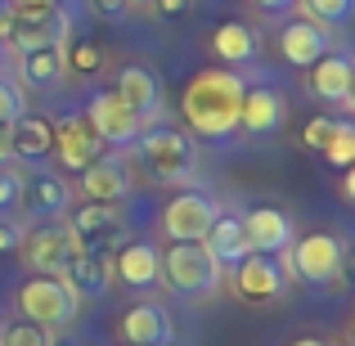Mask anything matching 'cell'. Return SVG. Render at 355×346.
<instances>
[{"instance_id":"6da1fadb","label":"cell","mask_w":355,"mask_h":346,"mask_svg":"<svg viewBox=\"0 0 355 346\" xmlns=\"http://www.w3.org/2000/svg\"><path fill=\"white\" fill-rule=\"evenodd\" d=\"M243 90H248V81L234 68H202L180 95L184 126L202 139H230L239 130Z\"/></svg>"},{"instance_id":"7a4b0ae2","label":"cell","mask_w":355,"mask_h":346,"mask_svg":"<svg viewBox=\"0 0 355 346\" xmlns=\"http://www.w3.org/2000/svg\"><path fill=\"white\" fill-rule=\"evenodd\" d=\"M72 36V9L50 0V5H14V27L5 36V54H32V50H59Z\"/></svg>"},{"instance_id":"3957f363","label":"cell","mask_w":355,"mask_h":346,"mask_svg":"<svg viewBox=\"0 0 355 346\" xmlns=\"http://www.w3.org/2000/svg\"><path fill=\"white\" fill-rule=\"evenodd\" d=\"M18 311H23L27 324H41L50 329H68L81 311V297L72 293V284L63 275H32L23 288H18Z\"/></svg>"},{"instance_id":"277c9868","label":"cell","mask_w":355,"mask_h":346,"mask_svg":"<svg viewBox=\"0 0 355 346\" xmlns=\"http://www.w3.org/2000/svg\"><path fill=\"white\" fill-rule=\"evenodd\" d=\"M157 279H166V288L180 297H198L207 288L220 284V261L211 257L202 243H171L162 252V270Z\"/></svg>"},{"instance_id":"5b68a950","label":"cell","mask_w":355,"mask_h":346,"mask_svg":"<svg viewBox=\"0 0 355 346\" xmlns=\"http://www.w3.org/2000/svg\"><path fill=\"white\" fill-rule=\"evenodd\" d=\"M90 121V130H95L99 139H104L108 148H121V144H135L139 135H144V117L135 113V108L126 104V99L117 95V90H95L86 104V113H81Z\"/></svg>"},{"instance_id":"8992f818","label":"cell","mask_w":355,"mask_h":346,"mask_svg":"<svg viewBox=\"0 0 355 346\" xmlns=\"http://www.w3.org/2000/svg\"><path fill=\"white\" fill-rule=\"evenodd\" d=\"M135 144L153 180H189L193 175V144L184 130H148Z\"/></svg>"},{"instance_id":"52a82bcc","label":"cell","mask_w":355,"mask_h":346,"mask_svg":"<svg viewBox=\"0 0 355 346\" xmlns=\"http://www.w3.org/2000/svg\"><path fill=\"white\" fill-rule=\"evenodd\" d=\"M342 261H347V248L333 234H306V239L288 243V266L306 279V284H333L342 275Z\"/></svg>"},{"instance_id":"ba28073f","label":"cell","mask_w":355,"mask_h":346,"mask_svg":"<svg viewBox=\"0 0 355 346\" xmlns=\"http://www.w3.org/2000/svg\"><path fill=\"white\" fill-rule=\"evenodd\" d=\"M81 248H86V243H81L68 225H59V220L23 234V243H18V252L27 257V266H32L36 275H63V266H68Z\"/></svg>"},{"instance_id":"9c48e42d","label":"cell","mask_w":355,"mask_h":346,"mask_svg":"<svg viewBox=\"0 0 355 346\" xmlns=\"http://www.w3.org/2000/svg\"><path fill=\"white\" fill-rule=\"evenodd\" d=\"M216 216H220V207L207 193H175L162 207V234L171 243H202V234L211 230Z\"/></svg>"},{"instance_id":"30bf717a","label":"cell","mask_w":355,"mask_h":346,"mask_svg":"<svg viewBox=\"0 0 355 346\" xmlns=\"http://www.w3.org/2000/svg\"><path fill=\"white\" fill-rule=\"evenodd\" d=\"M50 153H59V162L68 166V171L81 175L90 162H99V157L108 153V144L90 130V121L81 113H68V117L54 121V148H50Z\"/></svg>"},{"instance_id":"8fae6325","label":"cell","mask_w":355,"mask_h":346,"mask_svg":"<svg viewBox=\"0 0 355 346\" xmlns=\"http://www.w3.org/2000/svg\"><path fill=\"white\" fill-rule=\"evenodd\" d=\"M63 279L72 284L77 297H104L113 288V252H108V243H86L63 266Z\"/></svg>"},{"instance_id":"7c38bea8","label":"cell","mask_w":355,"mask_h":346,"mask_svg":"<svg viewBox=\"0 0 355 346\" xmlns=\"http://www.w3.org/2000/svg\"><path fill=\"white\" fill-rule=\"evenodd\" d=\"M234 288L243 302H275V297H284V270L275 266V257L248 252L234 266Z\"/></svg>"},{"instance_id":"4fadbf2b","label":"cell","mask_w":355,"mask_h":346,"mask_svg":"<svg viewBox=\"0 0 355 346\" xmlns=\"http://www.w3.org/2000/svg\"><path fill=\"white\" fill-rule=\"evenodd\" d=\"M121 342L126 346H166L175 338V324H171V315L162 311L157 302H139V306H130L126 315H121Z\"/></svg>"},{"instance_id":"5bb4252c","label":"cell","mask_w":355,"mask_h":346,"mask_svg":"<svg viewBox=\"0 0 355 346\" xmlns=\"http://www.w3.org/2000/svg\"><path fill=\"white\" fill-rule=\"evenodd\" d=\"M157 270H162V252L153 243H121L113 252V279H121L126 288H153Z\"/></svg>"},{"instance_id":"9a60e30c","label":"cell","mask_w":355,"mask_h":346,"mask_svg":"<svg viewBox=\"0 0 355 346\" xmlns=\"http://www.w3.org/2000/svg\"><path fill=\"white\" fill-rule=\"evenodd\" d=\"M72 202L68 193V180L54 171H36V175H23V198H18V207H27L32 216H63Z\"/></svg>"},{"instance_id":"2e32d148","label":"cell","mask_w":355,"mask_h":346,"mask_svg":"<svg viewBox=\"0 0 355 346\" xmlns=\"http://www.w3.org/2000/svg\"><path fill=\"white\" fill-rule=\"evenodd\" d=\"M243 234H248L252 252L275 257V252H284L288 243H293V220H288L279 207H257V211H248V220H243Z\"/></svg>"},{"instance_id":"e0dca14e","label":"cell","mask_w":355,"mask_h":346,"mask_svg":"<svg viewBox=\"0 0 355 346\" xmlns=\"http://www.w3.org/2000/svg\"><path fill=\"white\" fill-rule=\"evenodd\" d=\"M81 193H86L90 202H121L130 193V171L113 153H104L99 162H90L86 171H81Z\"/></svg>"},{"instance_id":"ac0fdd59","label":"cell","mask_w":355,"mask_h":346,"mask_svg":"<svg viewBox=\"0 0 355 346\" xmlns=\"http://www.w3.org/2000/svg\"><path fill=\"white\" fill-rule=\"evenodd\" d=\"M288 117V104L279 90L270 86H257V90H243V113H239V126H248L252 135H275Z\"/></svg>"},{"instance_id":"d6986e66","label":"cell","mask_w":355,"mask_h":346,"mask_svg":"<svg viewBox=\"0 0 355 346\" xmlns=\"http://www.w3.org/2000/svg\"><path fill=\"white\" fill-rule=\"evenodd\" d=\"M68 230L77 234L81 243H108V239H117V234L126 230V216H121L117 202H86V207L72 211Z\"/></svg>"},{"instance_id":"ffe728a7","label":"cell","mask_w":355,"mask_h":346,"mask_svg":"<svg viewBox=\"0 0 355 346\" xmlns=\"http://www.w3.org/2000/svg\"><path fill=\"white\" fill-rule=\"evenodd\" d=\"M9 153L23 157V162H36L54 148V121L50 117H36V113H23L9 121Z\"/></svg>"},{"instance_id":"44dd1931","label":"cell","mask_w":355,"mask_h":346,"mask_svg":"<svg viewBox=\"0 0 355 346\" xmlns=\"http://www.w3.org/2000/svg\"><path fill=\"white\" fill-rule=\"evenodd\" d=\"M351 86H355L351 59H342V54H324V59L311 63V90H315L320 99L351 108Z\"/></svg>"},{"instance_id":"7402d4cb","label":"cell","mask_w":355,"mask_h":346,"mask_svg":"<svg viewBox=\"0 0 355 346\" xmlns=\"http://www.w3.org/2000/svg\"><path fill=\"white\" fill-rule=\"evenodd\" d=\"M117 95L126 99L130 108H135L139 117H153L157 104H162V86H157L153 68H144V63H126V68L117 72Z\"/></svg>"},{"instance_id":"603a6c76","label":"cell","mask_w":355,"mask_h":346,"mask_svg":"<svg viewBox=\"0 0 355 346\" xmlns=\"http://www.w3.org/2000/svg\"><path fill=\"white\" fill-rule=\"evenodd\" d=\"M279 54H284L293 68H311L315 59L329 54V36H324L315 23H288L284 36H279Z\"/></svg>"},{"instance_id":"cb8c5ba5","label":"cell","mask_w":355,"mask_h":346,"mask_svg":"<svg viewBox=\"0 0 355 346\" xmlns=\"http://www.w3.org/2000/svg\"><path fill=\"white\" fill-rule=\"evenodd\" d=\"M202 248H207L220 266H239V261L252 252L248 248V234H243V216H216V220H211V230L202 234Z\"/></svg>"},{"instance_id":"d4e9b609","label":"cell","mask_w":355,"mask_h":346,"mask_svg":"<svg viewBox=\"0 0 355 346\" xmlns=\"http://www.w3.org/2000/svg\"><path fill=\"white\" fill-rule=\"evenodd\" d=\"M63 72H68V63H63V45H59V50L18 54V81L32 86V90H59Z\"/></svg>"},{"instance_id":"484cf974","label":"cell","mask_w":355,"mask_h":346,"mask_svg":"<svg viewBox=\"0 0 355 346\" xmlns=\"http://www.w3.org/2000/svg\"><path fill=\"white\" fill-rule=\"evenodd\" d=\"M211 50L225 63H252L257 59V32L248 23H220L211 32Z\"/></svg>"},{"instance_id":"4316f807","label":"cell","mask_w":355,"mask_h":346,"mask_svg":"<svg viewBox=\"0 0 355 346\" xmlns=\"http://www.w3.org/2000/svg\"><path fill=\"white\" fill-rule=\"evenodd\" d=\"M63 63H68L72 72H81V77H90V72H99V68H104V50H99V41L81 36V41L63 45Z\"/></svg>"},{"instance_id":"83f0119b","label":"cell","mask_w":355,"mask_h":346,"mask_svg":"<svg viewBox=\"0 0 355 346\" xmlns=\"http://www.w3.org/2000/svg\"><path fill=\"white\" fill-rule=\"evenodd\" d=\"M324 157H329L333 166H351V162H355V121L338 117V126H333L329 144H324Z\"/></svg>"},{"instance_id":"f1b7e54d","label":"cell","mask_w":355,"mask_h":346,"mask_svg":"<svg viewBox=\"0 0 355 346\" xmlns=\"http://www.w3.org/2000/svg\"><path fill=\"white\" fill-rule=\"evenodd\" d=\"M0 346H50V333L41 329V324H9V329H0Z\"/></svg>"},{"instance_id":"f546056e","label":"cell","mask_w":355,"mask_h":346,"mask_svg":"<svg viewBox=\"0 0 355 346\" xmlns=\"http://www.w3.org/2000/svg\"><path fill=\"white\" fill-rule=\"evenodd\" d=\"M27 104H23V86L9 77H0V126H9L14 117H23Z\"/></svg>"},{"instance_id":"4dcf8cb0","label":"cell","mask_w":355,"mask_h":346,"mask_svg":"<svg viewBox=\"0 0 355 346\" xmlns=\"http://www.w3.org/2000/svg\"><path fill=\"white\" fill-rule=\"evenodd\" d=\"M306 9H311V18H320V23H347L355 0H306Z\"/></svg>"},{"instance_id":"1f68e13d","label":"cell","mask_w":355,"mask_h":346,"mask_svg":"<svg viewBox=\"0 0 355 346\" xmlns=\"http://www.w3.org/2000/svg\"><path fill=\"white\" fill-rule=\"evenodd\" d=\"M18 198H23V175L14 166H0V216H9L18 207Z\"/></svg>"},{"instance_id":"d6a6232c","label":"cell","mask_w":355,"mask_h":346,"mask_svg":"<svg viewBox=\"0 0 355 346\" xmlns=\"http://www.w3.org/2000/svg\"><path fill=\"white\" fill-rule=\"evenodd\" d=\"M333 126H338V117H311V121H306V130H302V144H306V148H320V153H324Z\"/></svg>"},{"instance_id":"836d02e7","label":"cell","mask_w":355,"mask_h":346,"mask_svg":"<svg viewBox=\"0 0 355 346\" xmlns=\"http://www.w3.org/2000/svg\"><path fill=\"white\" fill-rule=\"evenodd\" d=\"M148 5H153L157 18H175V14H189L193 0H148Z\"/></svg>"},{"instance_id":"e575fe53","label":"cell","mask_w":355,"mask_h":346,"mask_svg":"<svg viewBox=\"0 0 355 346\" xmlns=\"http://www.w3.org/2000/svg\"><path fill=\"white\" fill-rule=\"evenodd\" d=\"M18 243H23V230L14 220H0V252H18Z\"/></svg>"},{"instance_id":"d590c367","label":"cell","mask_w":355,"mask_h":346,"mask_svg":"<svg viewBox=\"0 0 355 346\" xmlns=\"http://www.w3.org/2000/svg\"><path fill=\"white\" fill-rule=\"evenodd\" d=\"M9 27H14V0H0V45H5Z\"/></svg>"},{"instance_id":"8d00e7d4","label":"cell","mask_w":355,"mask_h":346,"mask_svg":"<svg viewBox=\"0 0 355 346\" xmlns=\"http://www.w3.org/2000/svg\"><path fill=\"white\" fill-rule=\"evenodd\" d=\"M261 9H266V14H284V9H293L297 0H257Z\"/></svg>"},{"instance_id":"74e56055","label":"cell","mask_w":355,"mask_h":346,"mask_svg":"<svg viewBox=\"0 0 355 346\" xmlns=\"http://www.w3.org/2000/svg\"><path fill=\"white\" fill-rule=\"evenodd\" d=\"M104 14H130V0H99Z\"/></svg>"},{"instance_id":"f35d334b","label":"cell","mask_w":355,"mask_h":346,"mask_svg":"<svg viewBox=\"0 0 355 346\" xmlns=\"http://www.w3.org/2000/svg\"><path fill=\"white\" fill-rule=\"evenodd\" d=\"M9 157H14V153H9V130H5V126H0V166H5V162H9Z\"/></svg>"},{"instance_id":"ab89813d","label":"cell","mask_w":355,"mask_h":346,"mask_svg":"<svg viewBox=\"0 0 355 346\" xmlns=\"http://www.w3.org/2000/svg\"><path fill=\"white\" fill-rule=\"evenodd\" d=\"M342 198H355V171L342 175Z\"/></svg>"},{"instance_id":"60d3db41","label":"cell","mask_w":355,"mask_h":346,"mask_svg":"<svg viewBox=\"0 0 355 346\" xmlns=\"http://www.w3.org/2000/svg\"><path fill=\"white\" fill-rule=\"evenodd\" d=\"M293 346H329V342H324V338H297Z\"/></svg>"},{"instance_id":"b9f144b4","label":"cell","mask_w":355,"mask_h":346,"mask_svg":"<svg viewBox=\"0 0 355 346\" xmlns=\"http://www.w3.org/2000/svg\"><path fill=\"white\" fill-rule=\"evenodd\" d=\"M18 9H27V5H50V0H14Z\"/></svg>"},{"instance_id":"7bdbcfd3","label":"cell","mask_w":355,"mask_h":346,"mask_svg":"<svg viewBox=\"0 0 355 346\" xmlns=\"http://www.w3.org/2000/svg\"><path fill=\"white\" fill-rule=\"evenodd\" d=\"M50 346H81V342H50Z\"/></svg>"},{"instance_id":"ee69618b","label":"cell","mask_w":355,"mask_h":346,"mask_svg":"<svg viewBox=\"0 0 355 346\" xmlns=\"http://www.w3.org/2000/svg\"><path fill=\"white\" fill-rule=\"evenodd\" d=\"M130 5H144V0H130Z\"/></svg>"},{"instance_id":"f6af8a7d","label":"cell","mask_w":355,"mask_h":346,"mask_svg":"<svg viewBox=\"0 0 355 346\" xmlns=\"http://www.w3.org/2000/svg\"><path fill=\"white\" fill-rule=\"evenodd\" d=\"M0 54H5V45H0Z\"/></svg>"},{"instance_id":"bcb514c9","label":"cell","mask_w":355,"mask_h":346,"mask_svg":"<svg viewBox=\"0 0 355 346\" xmlns=\"http://www.w3.org/2000/svg\"><path fill=\"white\" fill-rule=\"evenodd\" d=\"M0 329H5V324H0Z\"/></svg>"}]
</instances>
